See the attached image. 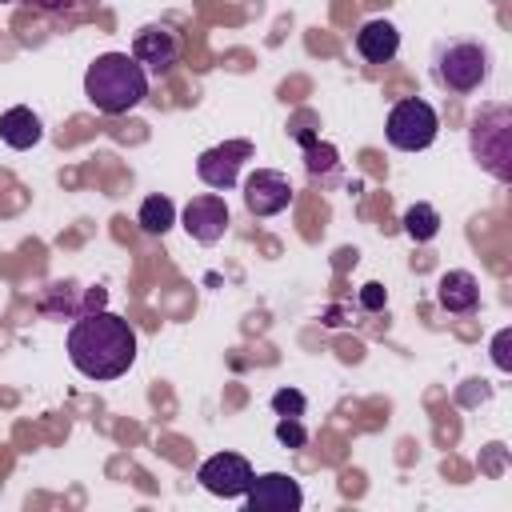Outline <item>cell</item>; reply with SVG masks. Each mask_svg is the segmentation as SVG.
I'll list each match as a JSON object with an SVG mask.
<instances>
[{
	"label": "cell",
	"instance_id": "1",
	"mask_svg": "<svg viewBox=\"0 0 512 512\" xmlns=\"http://www.w3.org/2000/svg\"><path fill=\"white\" fill-rule=\"evenodd\" d=\"M68 360L88 380H116L136 364V332L124 316L92 308L68 328Z\"/></svg>",
	"mask_w": 512,
	"mask_h": 512
},
{
	"label": "cell",
	"instance_id": "2",
	"mask_svg": "<svg viewBox=\"0 0 512 512\" xmlns=\"http://www.w3.org/2000/svg\"><path fill=\"white\" fill-rule=\"evenodd\" d=\"M84 96L104 116H124L148 96V72L132 60V52H104L84 72Z\"/></svg>",
	"mask_w": 512,
	"mask_h": 512
},
{
	"label": "cell",
	"instance_id": "3",
	"mask_svg": "<svg viewBox=\"0 0 512 512\" xmlns=\"http://www.w3.org/2000/svg\"><path fill=\"white\" fill-rule=\"evenodd\" d=\"M432 72H436L440 88L468 96V92L484 88V80L492 72V56L480 40H444V44H436Z\"/></svg>",
	"mask_w": 512,
	"mask_h": 512
},
{
	"label": "cell",
	"instance_id": "4",
	"mask_svg": "<svg viewBox=\"0 0 512 512\" xmlns=\"http://www.w3.org/2000/svg\"><path fill=\"white\" fill-rule=\"evenodd\" d=\"M472 156L500 180H512V112L504 104H488L472 116Z\"/></svg>",
	"mask_w": 512,
	"mask_h": 512
},
{
	"label": "cell",
	"instance_id": "5",
	"mask_svg": "<svg viewBox=\"0 0 512 512\" xmlns=\"http://www.w3.org/2000/svg\"><path fill=\"white\" fill-rule=\"evenodd\" d=\"M436 132H440V116H436V108H432L428 100H420V96L396 100L392 112H388V124H384L388 144L400 148V152H420V148H428V144L436 140Z\"/></svg>",
	"mask_w": 512,
	"mask_h": 512
},
{
	"label": "cell",
	"instance_id": "6",
	"mask_svg": "<svg viewBox=\"0 0 512 512\" xmlns=\"http://www.w3.org/2000/svg\"><path fill=\"white\" fill-rule=\"evenodd\" d=\"M252 476H256V472H252V464H248L240 452H216V456H208V460L200 464V472H196L200 488L212 492V496H224V500L244 496L248 484H252Z\"/></svg>",
	"mask_w": 512,
	"mask_h": 512
},
{
	"label": "cell",
	"instance_id": "7",
	"mask_svg": "<svg viewBox=\"0 0 512 512\" xmlns=\"http://www.w3.org/2000/svg\"><path fill=\"white\" fill-rule=\"evenodd\" d=\"M304 504V488L296 476L288 472H264L252 476L248 492H244V508L248 512H296Z\"/></svg>",
	"mask_w": 512,
	"mask_h": 512
},
{
	"label": "cell",
	"instance_id": "8",
	"mask_svg": "<svg viewBox=\"0 0 512 512\" xmlns=\"http://www.w3.org/2000/svg\"><path fill=\"white\" fill-rule=\"evenodd\" d=\"M132 60L148 76H168L176 68V60H180V36L168 24H148L132 40Z\"/></svg>",
	"mask_w": 512,
	"mask_h": 512
},
{
	"label": "cell",
	"instance_id": "9",
	"mask_svg": "<svg viewBox=\"0 0 512 512\" xmlns=\"http://www.w3.org/2000/svg\"><path fill=\"white\" fill-rule=\"evenodd\" d=\"M292 180L284 176V172H276V168H256L248 180H244V208L252 212V216H260V220H268V216H280L288 204H292Z\"/></svg>",
	"mask_w": 512,
	"mask_h": 512
},
{
	"label": "cell",
	"instance_id": "10",
	"mask_svg": "<svg viewBox=\"0 0 512 512\" xmlns=\"http://www.w3.org/2000/svg\"><path fill=\"white\" fill-rule=\"evenodd\" d=\"M252 156V144L248 140H228V144H216L208 152L196 156V176L216 188V192H228L236 180H240V164Z\"/></svg>",
	"mask_w": 512,
	"mask_h": 512
},
{
	"label": "cell",
	"instance_id": "11",
	"mask_svg": "<svg viewBox=\"0 0 512 512\" xmlns=\"http://www.w3.org/2000/svg\"><path fill=\"white\" fill-rule=\"evenodd\" d=\"M184 232L196 240V244H216L224 232H228V204L220 192H204V196H192L184 204Z\"/></svg>",
	"mask_w": 512,
	"mask_h": 512
},
{
	"label": "cell",
	"instance_id": "12",
	"mask_svg": "<svg viewBox=\"0 0 512 512\" xmlns=\"http://www.w3.org/2000/svg\"><path fill=\"white\" fill-rule=\"evenodd\" d=\"M436 304L444 312H452V316H472L480 308V284H476V276L464 272V268L444 272L440 284H436Z\"/></svg>",
	"mask_w": 512,
	"mask_h": 512
},
{
	"label": "cell",
	"instance_id": "13",
	"mask_svg": "<svg viewBox=\"0 0 512 512\" xmlns=\"http://www.w3.org/2000/svg\"><path fill=\"white\" fill-rule=\"evenodd\" d=\"M356 52H360L368 64H388V60H396V52H400V32H396V24H388V20H364V24L356 28Z\"/></svg>",
	"mask_w": 512,
	"mask_h": 512
},
{
	"label": "cell",
	"instance_id": "14",
	"mask_svg": "<svg viewBox=\"0 0 512 512\" xmlns=\"http://www.w3.org/2000/svg\"><path fill=\"white\" fill-rule=\"evenodd\" d=\"M0 140L8 148H16V152H28V148H36L44 140V124H40V116L32 108L16 104V108L0 112Z\"/></svg>",
	"mask_w": 512,
	"mask_h": 512
},
{
	"label": "cell",
	"instance_id": "15",
	"mask_svg": "<svg viewBox=\"0 0 512 512\" xmlns=\"http://www.w3.org/2000/svg\"><path fill=\"white\" fill-rule=\"evenodd\" d=\"M136 224L148 232V236H164L172 224H176V204L168 196H144L140 212H136Z\"/></svg>",
	"mask_w": 512,
	"mask_h": 512
},
{
	"label": "cell",
	"instance_id": "16",
	"mask_svg": "<svg viewBox=\"0 0 512 512\" xmlns=\"http://www.w3.org/2000/svg\"><path fill=\"white\" fill-rule=\"evenodd\" d=\"M400 224H404V232H408L416 244H428V240L440 232V212H436L432 204H412V208H404Z\"/></svg>",
	"mask_w": 512,
	"mask_h": 512
},
{
	"label": "cell",
	"instance_id": "17",
	"mask_svg": "<svg viewBox=\"0 0 512 512\" xmlns=\"http://www.w3.org/2000/svg\"><path fill=\"white\" fill-rule=\"evenodd\" d=\"M304 408H308L304 392H296V388L272 392V412H276V416H304Z\"/></svg>",
	"mask_w": 512,
	"mask_h": 512
},
{
	"label": "cell",
	"instance_id": "18",
	"mask_svg": "<svg viewBox=\"0 0 512 512\" xmlns=\"http://www.w3.org/2000/svg\"><path fill=\"white\" fill-rule=\"evenodd\" d=\"M276 440H280L284 448H304V444H308V432H304L300 416H280V424H276Z\"/></svg>",
	"mask_w": 512,
	"mask_h": 512
},
{
	"label": "cell",
	"instance_id": "19",
	"mask_svg": "<svg viewBox=\"0 0 512 512\" xmlns=\"http://www.w3.org/2000/svg\"><path fill=\"white\" fill-rule=\"evenodd\" d=\"M508 344H512V328H500V332H496V340H492V360H496V368H500V372H508V368H512Z\"/></svg>",
	"mask_w": 512,
	"mask_h": 512
},
{
	"label": "cell",
	"instance_id": "20",
	"mask_svg": "<svg viewBox=\"0 0 512 512\" xmlns=\"http://www.w3.org/2000/svg\"><path fill=\"white\" fill-rule=\"evenodd\" d=\"M360 304H364L368 312H380V308L388 304V292H384L380 284H364V292H360Z\"/></svg>",
	"mask_w": 512,
	"mask_h": 512
},
{
	"label": "cell",
	"instance_id": "21",
	"mask_svg": "<svg viewBox=\"0 0 512 512\" xmlns=\"http://www.w3.org/2000/svg\"><path fill=\"white\" fill-rule=\"evenodd\" d=\"M24 4L44 8V12H64V8H72V4H80V0H24Z\"/></svg>",
	"mask_w": 512,
	"mask_h": 512
},
{
	"label": "cell",
	"instance_id": "22",
	"mask_svg": "<svg viewBox=\"0 0 512 512\" xmlns=\"http://www.w3.org/2000/svg\"><path fill=\"white\" fill-rule=\"evenodd\" d=\"M0 4H24V0H0Z\"/></svg>",
	"mask_w": 512,
	"mask_h": 512
}]
</instances>
